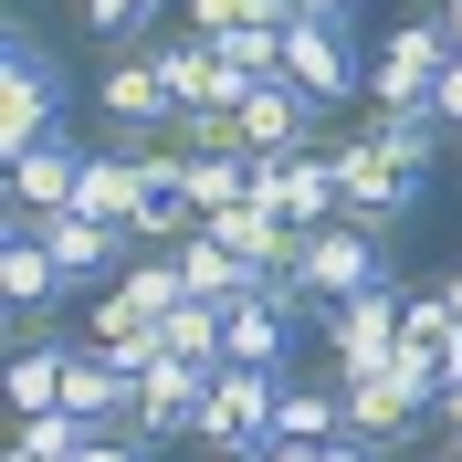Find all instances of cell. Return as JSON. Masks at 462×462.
Listing matches in <instances>:
<instances>
[{
  "label": "cell",
  "instance_id": "11",
  "mask_svg": "<svg viewBox=\"0 0 462 462\" xmlns=\"http://www.w3.org/2000/svg\"><path fill=\"white\" fill-rule=\"evenodd\" d=\"M210 378H221V368H189V357H169V346H158V357L137 368V431H147V441H189V420H200V400H210Z\"/></svg>",
  "mask_w": 462,
  "mask_h": 462
},
{
  "label": "cell",
  "instance_id": "3",
  "mask_svg": "<svg viewBox=\"0 0 462 462\" xmlns=\"http://www.w3.org/2000/svg\"><path fill=\"white\" fill-rule=\"evenodd\" d=\"M452 74V32L441 11H400L368 53V106H431V85Z\"/></svg>",
  "mask_w": 462,
  "mask_h": 462
},
{
  "label": "cell",
  "instance_id": "9",
  "mask_svg": "<svg viewBox=\"0 0 462 462\" xmlns=\"http://www.w3.org/2000/svg\"><path fill=\"white\" fill-rule=\"evenodd\" d=\"M85 158H95V147L74 137V126H53L32 158H11V210H22V221H53V210H74V189H85Z\"/></svg>",
  "mask_w": 462,
  "mask_h": 462
},
{
  "label": "cell",
  "instance_id": "14",
  "mask_svg": "<svg viewBox=\"0 0 462 462\" xmlns=\"http://www.w3.org/2000/svg\"><path fill=\"white\" fill-rule=\"evenodd\" d=\"M231 116H242V158H253V169H263V158H305V147H316V106H305L294 85H253Z\"/></svg>",
  "mask_w": 462,
  "mask_h": 462
},
{
  "label": "cell",
  "instance_id": "32",
  "mask_svg": "<svg viewBox=\"0 0 462 462\" xmlns=\"http://www.w3.org/2000/svg\"><path fill=\"white\" fill-rule=\"evenodd\" d=\"M441 32H452V53H462V0H441Z\"/></svg>",
  "mask_w": 462,
  "mask_h": 462
},
{
  "label": "cell",
  "instance_id": "16",
  "mask_svg": "<svg viewBox=\"0 0 462 462\" xmlns=\"http://www.w3.org/2000/svg\"><path fill=\"white\" fill-rule=\"evenodd\" d=\"M32 231H42V253L63 263V284H95V273H126V263H137V242L106 231V221H85V210H53V221H32Z\"/></svg>",
  "mask_w": 462,
  "mask_h": 462
},
{
  "label": "cell",
  "instance_id": "31",
  "mask_svg": "<svg viewBox=\"0 0 462 462\" xmlns=\"http://www.w3.org/2000/svg\"><path fill=\"white\" fill-rule=\"evenodd\" d=\"M316 462H389L378 441H316Z\"/></svg>",
  "mask_w": 462,
  "mask_h": 462
},
{
  "label": "cell",
  "instance_id": "15",
  "mask_svg": "<svg viewBox=\"0 0 462 462\" xmlns=\"http://www.w3.org/2000/svg\"><path fill=\"white\" fill-rule=\"evenodd\" d=\"M410 431H431V410L410 400V389H400V378H389V368L346 378V441H378V452L400 462V441H410Z\"/></svg>",
  "mask_w": 462,
  "mask_h": 462
},
{
  "label": "cell",
  "instance_id": "27",
  "mask_svg": "<svg viewBox=\"0 0 462 462\" xmlns=\"http://www.w3.org/2000/svg\"><path fill=\"white\" fill-rule=\"evenodd\" d=\"M147 11H158V0H85V32H95V42H106V53H137Z\"/></svg>",
  "mask_w": 462,
  "mask_h": 462
},
{
  "label": "cell",
  "instance_id": "18",
  "mask_svg": "<svg viewBox=\"0 0 462 462\" xmlns=\"http://www.w3.org/2000/svg\"><path fill=\"white\" fill-rule=\"evenodd\" d=\"M210 231H221V242H231L242 263H253V273H294V263H305V231H294L273 200H231Z\"/></svg>",
  "mask_w": 462,
  "mask_h": 462
},
{
  "label": "cell",
  "instance_id": "23",
  "mask_svg": "<svg viewBox=\"0 0 462 462\" xmlns=\"http://www.w3.org/2000/svg\"><path fill=\"white\" fill-rule=\"evenodd\" d=\"M284 346H294V316H273V305H231V368H284Z\"/></svg>",
  "mask_w": 462,
  "mask_h": 462
},
{
  "label": "cell",
  "instance_id": "13",
  "mask_svg": "<svg viewBox=\"0 0 462 462\" xmlns=\"http://www.w3.org/2000/svg\"><path fill=\"white\" fill-rule=\"evenodd\" d=\"M158 74H169V95H179V116H210V106H242V74L221 63V42H200V32H169L158 42Z\"/></svg>",
  "mask_w": 462,
  "mask_h": 462
},
{
  "label": "cell",
  "instance_id": "33",
  "mask_svg": "<svg viewBox=\"0 0 462 462\" xmlns=\"http://www.w3.org/2000/svg\"><path fill=\"white\" fill-rule=\"evenodd\" d=\"M441 305H452V316H462V263H452V273H441Z\"/></svg>",
  "mask_w": 462,
  "mask_h": 462
},
{
  "label": "cell",
  "instance_id": "35",
  "mask_svg": "<svg viewBox=\"0 0 462 462\" xmlns=\"http://www.w3.org/2000/svg\"><path fill=\"white\" fill-rule=\"evenodd\" d=\"M452 158H462V137H452Z\"/></svg>",
  "mask_w": 462,
  "mask_h": 462
},
{
  "label": "cell",
  "instance_id": "12",
  "mask_svg": "<svg viewBox=\"0 0 462 462\" xmlns=\"http://www.w3.org/2000/svg\"><path fill=\"white\" fill-rule=\"evenodd\" d=\"M63 410L95 431H137V368H116L106 346H63Z\"/></svg>",
  "mask_w": 462,
  "mask_h": 462
},
{
  "label": "cell",
  "instance_id": "30",
  "mask_svg": "<svg viewBox=\"0 0 462 462\" xmlns=\"http://www.w3.org/2000/svg\"><path fill=\"white\" fill-rule=\"evenodd\" d=\"M431 441H441V452H462V378H441V400H431Z\"/></svg>",
  "mask_w": 462,
  "mask_h": 462
},
{
  "label": "cell",
  "instance_id": "34",
  "mask_svg": "<svg viewBox=\"0 0 462 462\" xmlns=\"http://www.w3.org/2000/svg\"><path fill=\"white\" fill-rule=\"evenodd\" d=\"M431 462H462V452H431Z\"/></svg>",
  "mask_w": 462,
  "mask_h": 462
},
{
  "label": "cell",
  "instance_id": "7",
  "mask_svg": "<svg viewBox=\"0 0 462 462\" xmlns=\"http://www.w3.org/2000/svg\"><path fill=\"white\" fill-rule=\"evenodd\" d=\"M95 116H106V137H169V126H179V95H169V74H158V42L106 53V74H95Z\"/></svg>",
  "mask_w": 462,
  "mask_h": 462
},
{
  "label": "cell",
  "instance_id": "4",
  "mask_svg": "<svg viewBox=\"0 0 462 462\" xmlns=\"http://www.w3.org/2000/svg\"><path fill=\"white\" fill-rule=\"evenodd\" d=\"M400 326H410V284H378V294H357V305H337L326 316V337H316V357L326 368L316 378H368V368H389L400 357Z\"/></svg>",
  "mask_w": 462,
  "mask_h": 462
},
{
  "label": "cell",
  "instance_id": "21",
  "mask_svg": "<svg viewBox=\"0 0 462 462\" xmlns=\"http://www.w3.org/2000/svg\"><path fill=\"white\" fill-rule=\"evenodd\" d=\"M368 137L389 147V158H400L410 179H420V169H431V158H441V137H452V126H441L431 106H368Z\"/></svg>",
  "mask_w": 462,
  "mask_h": 462
},
{
  "label": "cell",
  "instance_id": "1",
  "mask_svg": "<svg viewBox=\"0 0 462 462\" xmlns=\"http://www.w3.org/2000/svg\"><path fill=\"white\" fill-rule=\"evenodd\" d=\"M63 53L32 22H11V63H0V158H32V147L63 126Z\"/></svg>",
  "mask_w": 462,
  "mask_h": 462
},
{
  "label": "cell",
  "instance_id": "22",
  "mask_svg": "<svg viewBox=\"0 0 462 462\" xmlns=\"http://www.w3.org/2000/svg\"><path fill=\"white\" fill-rule=\"evenodd\" d=\"M158 346L189 357V368H231V316H221V305H179V316L158 326Z\"/></svg>",
  "mask_w": 462,
  "mask_h": 462
},
{
  "label": "cell",
  "instance_id": "2",
  "mask_svg": "<svg viewBox=\"0 0 462 462\" xmlns=\"http://www.w3.org/2000/svg\"><path fill=\"white\" fill-rule=\"evenodd\" d=\"M410 210H420V179H410L400 158L368 137V126H357V137H337V221L378 231V242H400Z\"/></svg>",
  "mask_w": 462,
  "mask_h": 462
},
{
  "label": "cell",
  "instance_id": "8",
  "mask_svg": "<svg viewBox=\"0 0 462 462\" xmlns=\"http://www.w3.org/2000/svg\"><path fill=\"white\" fill-rule=\"evenodd\" d=\"M284 85L305 106H346V95H368V53L346 42V22H294L284 32Z\"/></svg>",
  "mask_w": 462,
  "mask_h": 462
},
{
  "label": "cell",
  "instance_id": "26",
  "mask_svg": "<svg viewBox=\"0 0 462 462\" xmlns=\"http://www.w3.org/2000/svg\"><path fill=\"white\" fill-rule=\"evenodd\" d=\"M95 441V420H74V410H42V420H22L11 431V452H32V462H74Z\"/></svg>",
  "mask_w": 462,
  "mask_h": 462
},
{
  "label": "cell",
  "instance_id": "28",
  "mask_svg": "<svg viewBox=\"0 0 462 462\" xmlns=\"http://www.w3.org/2000/svg\"><path fill=\"white\" fill-rule=\"evenodd\" d=\"M179 11H189V32H200V42H221V32H253V22H273L263 0H179Z\"/></svg>",
  "mask_w": 462,
  "mask_h": 462
},
{
  "label": "cell",
  "instance_id": "5",
  "mask_svg": "<svg viewBox=\"0 0 462 462\" xmlns=\"http://www.w3.org/2000/svg\"><path fill=\"white\" fill-rule=\"evenodd\" d=\"M273 400H284V368H221L210 400H200V420H189V441H200L210 462L253 452V441H273Z\"/></svg>",
  "mask_w": 462,
  "mask_h": 462
},
{
  "label": "cell",
  "instance_id": "24",
  "mask_svg": "<svg viewBox=\"0 0 462 462\" xmlns=\"http://www.w3.org/2000/svg\"><path fill=\"white\" fill-rule=\"evenodd\" d=\"M179 200L200 210V221H221L231 200H253V158H189V179H179Z\"/></svg>",
  "mask_w": 462,
  "mask_h": 462
},
{
  "label": "cell",
  "instance_id": "6",
  "mask_svg": "<svg viewBox=\"0 0 462 462\" xmlns=\"http://www.w3.org/2000/svg\"><path fill=\"white\" fill-rule=\"evenodd\" d=\"M294 273L316 284L326 316H337V305H357V294H378V284H400V273H389V242H378V231H357V221L305 231V263H294Z\"/></svg>",
  "mask_w": 462,
  "mask_h": 462
},
{
  "label": "cell",
  "instance_id": "20",
  "mask_svg": "<svg viewBox=\"0 0 462 462\" xmlns=\"http://www.w3.org/2000/svg\"><path fill=\"white\" fill-rule=\"evenodd\" d=\"M273 441H346V389L337 378H284V400H273Z\"/></svg>",
  "mask_w": 462,
  "mask_h": 462
},
{
  "label": "cell",
  "instance_id": "25",
  "mask_svg": "<svg viewBox=\"0 0 462 462\" xmlns=\"http://www.w3.org/2000/svg\"><path fill=\"white\" fill-rule=\"evenodd\" d=\"M0 389H11V410H22V420L63 410V346H32V357H11V368H0Z\"/></svg>",
  "mask_w": 462,
  "mask_h": 462
},
{
  "label": "cell",
  "instance_id": "19",
  "mask_svg": "<svg viewBox=\"0 0 462 462\" xmlns=\"http://www.w3.org/2000/svg\"><path fill=\"white\" fill-rule=\"evenodd\" d=\"M74 210L137 242V210H147V179H137V158H116V147H95V158H85V189H74Z\"/></svg>",
  "mask_w": 462,
  "mask_h": 462
},
{
  "label": "cell",
  "instance_id": "10",
  "mask_svg": "<svg viewBox=\"0 0 462 462\" xmlns=\"http://www.w3.org/2000/svg\"><path fill=\"white\" fill-rule=\"evenodd\" d=\"M253 200H273L294 231H326V221H337V147H305V158H263V169H253Z\"/></svg>",
  "mask_w": 462,
  "mask_h": 462
},
{
  "label": "cell",
  "instance_id": "29",
  "mask_svg": "<svg viewBox=\"0 0 462 462\" xmlns=\"http://www.w3.org/2000/svg\"><path fill=\"white\" fill-rule=\"evenodd\" d=\"M74 462H158V441H147V431H95Z\"/></svg>",
  "mask_w": 462,
  "mask_h": 462
},
{
  "label": "cell",
  "instance_id": "17",
  "mask_svg": "<svg viewBox=\"0 0 462 462\" xmlns=\"http://www.w3.org/2000/svg\"><path fill=\"white\" fill-rule=\"evenodd\" d=\"M179 284H189V305H221V316H231V305H253V294H263V273L200 221L189 242H179Z\"/></svg>",
  "mask_w": 462,
  "mask_h": 462
}]
</instances>
